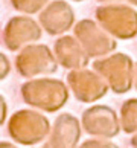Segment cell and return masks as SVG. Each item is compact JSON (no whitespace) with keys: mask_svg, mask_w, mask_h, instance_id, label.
Returning <instances> with one entry per match:
<instances>
[{"mask_svg":"<svg viewBox=\"0 0 137 148\" xmlns=\"http://www.w3.org/2000/svg\"><path fill=\"white\" fill-rule=\"evenodd\" d=\"M97 2H116V0H97Z\"/></svg>","mask_w":137,"mask_h":148,"instance_id":"4","label":"cell"},{"mask_svg":"<svg viewBox=\"0 0 137 148\" xmlns=\"http://www.w3.org/2000/svg\"><path fill=\"white\" fill-rule=\"evenodd\" d=\"M73 18V11L63 0H55V2L49 3L44 12L41 14V21L49 31L55 29H65L67 26L72 23Z\"/></svg>","mask_w":137,"mask_h":148,"instance_id":"2","label":"cell"},{"mask_svg":"<svg viewBox=\"0 0 137 148\" xmlns=\"http://www.w3.org/2000/svg\"><path fill=\"white\" fill-rule=\"evenodd\" d=\"M97 18L110 29H136L137 12L125 5H108L97 9Z\"/></svg>","mask_w":137,"mask_h":148,"instance_id":"1","label":"cell"},{"mask_svg":"<svg viewBox=\"0 0 137 148\" xmlns=\"http://www.w3.org/2000/svg\"><path fill=\"white\" fill-rule=\"evenodd\" d=\"M76 2H82V0H76Z\"/></svg>","mask_w":137,"mask_h":148,"instance_id":"6","label":"cell"},{"mask_svg":"<svg viewBox=\"0 0 137 148\" xmlns=\"http://www.w3.org/2000/svg\"><path fill=\"white\" fill-rule=\"evenodd\" d=\"M130 3H133V5H137V0H130Z\"/></svg>","mask_w":137,"mask_h":148,"instance_id":"5","label":"cell"},{"mask_svg":"<svg viewBox=\"0 0 137 148\" xmlns=\"http://www.w3.org/2000/svg\"><path fill=\"white\" fill-rule=\"evenodd\" d=\"M12 5L20 11L25 12H37L38 9H41L49 0H11Z\"/></svg>","mask_w":137,"mask_h":148,"instance_id":"3","label":"cell"}]
</instances>
